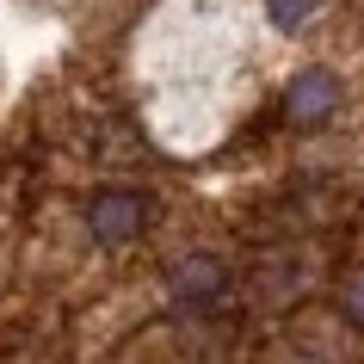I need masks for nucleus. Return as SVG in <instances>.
I'll use <instances>...</instances> for the list:
<instances>
[{"label":"nucleus","mask_w":364,"mask_h":364,"mask_svg":"<svg viewBox=\"0 0 364 364\" xmlns=\"http://www.w3.org/2000/svg\"><path fill=\"white\" fill-rule=\"evenodd\" d=\"M87 229H93L105 247H124V241H136V235L149 229V198H142V192H124V186L99 192L93 204H87Z\"/></svg>","instance_id":"nucleus-1"},{"label":"nucleus","mask_w":364,"mask_h":364,"mask_svg":"<svg viewBox=\"0 0 364 364\" xmlns=\"http://www.w3.org/2000/svg\"><path fill=\"white\" fill-rule=\"evenodd\" d=\"M284 112H290V124H327V117L340 112V80L327 75V68H303L284 87Z\"/></svg>","instance_id":"nucleus-2"},{"label":"nucleus","mask_w":364,"mask_h":364,"mask_svg":"<svg viewBox=\"0 0 364 364\" xmlns=\"http://www.w3.org/2000/svg\"><path fill=\"white\" fill-rule=\"evenodd\" d=\"M223 284H229V272H223V259H210V253H192V259L173 266V290H179L186 303H210V296H223Z\"/></svg>","instance_id":"nucleus-3"},{"label":"nucleus","mask_w":364,"mask_h":364,"mask_svg":"<svg viewBox=\"0 0 364 364\" xmlns=\"http://www.w3.org/2000/svg\"><path fill=\"white\" fill-rule=\"evenodd\" d=\"M303 13H309V0H272V19L284 25V31H290V25H303Z\"/></svg>","instance_id":"nucleus-4"},{"label":"nucleus","mask_w":364,"mask_h":364,"mask_svg":"<svg viewBox=\"0 0 364 364\" xmlns=\"http://www.w3.org/2000/svg\"><path fill=\"white\" fill-rule=\"evenodd\" d=\"M346 315H352V321H364V278L346 290Z\"/></svg>","instance_id":"nucleus-5"}]
</instances>
